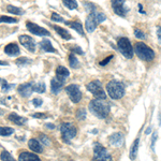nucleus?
I'll use <instances>...</instances> for the list:
<instances>
[{
    "label": "nucleus",
    "mask_w": 161,
    "mask_h": 161,
    "mask_svg": "<svg viewBox=\"0 0 161 161\" xmlns=\"http://www.w3.org/2000/svg\"><path fill=\"white\" fill-rule=\"evenodd\" d=\"M89 110L98 118H106L110 114V104L102 99H94L89 102Z\"/></svg>",
    "instance_id": "1"
},
{
    "label": "nucleus",
    "mask_w": 161,
    "mask_h": 161,
    "mask_svg": "<svg viewBox=\"0 0 161 161\" xmlns=\"http://www.w3.org/2000/svg\"><path fill=\"white\" fill-rule=\"evenodd\" d=\"M133 52L137 54L140 59L144 60V61H152L154 60L155 55H156L154 50L143 42H137L133 47Z\"/></svg>",
    "instance_id": "2"
},
{
    "label": "nucleus",
    "mask_w": 161,
    "mask_h": 161,
    "mask_svg": "<svg viewBox=\"0 0 161 161\" xmlns=\"http://www.w3.org/2000/svg\"><path fill=\"white\" fill-rule=\"evenodd\" d=\"M106 92L112 99L118 100L123 98L125 95V86L123 83L117 82V81H111L106 84Z\"/></svg>",
    "instance_id": "3"
},
{
    "label": "nucleus",
    "mask_w": 161,
    "mask_h": 161,
    "mask_svg": "<svg viewBox=\"0 0 161 161\" xmlns=\"http://www.w3.org/2000/svg\"><path fill=\"white\" fill-rule=\"evenodd\" d=\"M117 46H118V50L120 51V53L123 54L126 58H131L133 57V46L131 45V42L128 38L126 37H121V38L118 39V42H117Z\"/></svg>",
    "instance_id": "4"
},
{
    "label": "nucleus",
    "mask_w": 161,
    "mask_h": 161,
    "mask_svg": "<svg viewBox=\"0 0 161 161\" xmlns=\"http://www.w3.org/2000/svg\"><path fill=\"white\" fill-rule=\"evenodd\" d=\"M87 89L89 92H92L96 99H102V100H105L106 98V94L104 92L103 87H102V84L100 81H92V82L88 83L87 84Z\"/></svg>",
    "instance_id": "5"
},
{
    "label": "nucleus",
    "mask_w": 161,
    "mask_h": 161,
    "mask_svg": "<svg viewBox=\"0 0 161 161\" xmlns=\"http://www.w3.org/2000/svg\"><path fill=\"white\" fill-rule=\"evenodd\" d=\"M92 161H113L111 155L101 144H95L94 147V159Z\"/></svg>",
    "instance_id": "6"
},
{
    "label": "nucleus",
    "mask_w": 161,
    "mask_h": 161,
    "mask_svg": "<svg viewBox=\"0 0 161 161\" xmlns=\"http://www.w3.org/2000/svg\"><path fill=\"white\" fill-rule=\"evenodd\" d=\"M60 131H61V137L65 142H69L70 140L76 135V128L70 123H63L60 126Z\"/></svg>",
    "instance_id": "7"
},
{
    "label": "nucleus",
    "mask_w": 161,
    "mask_h": 161,
    "mask_svg": "<svg viewBox=\"0 0 161 161\" xmlns=\"http://www.w3.org/2000/svg\"><path fill=\"white\" fill-rule=\"evenodd\" d=\"M125 1L126 0H111V5L114 12L121 17H125L129 12V9L125 5Z\"/></svg>",
    "instance_id": "8"
},
{
    "label": "nucleus",
    "mask_w": 161,
    "mask_h": 161,
    "mask_svg": "<svg viewBox=\"0 0 161 161\" xmlns=\"http://www.w3.org/2000/svg\"><path fill=\"white\" fill-rule=\"evenodd\" d=\"M66 92L69 95V98L71 99V101L77 103V102L81 101L82 99V92L79 90V87L75 84L69 85L68 87H66Z\"/></svg>",
    "instance_id": "9"
},
{
    "label": "nucleus",
    "mask_w": 161,
    "mask_h": 161,
    "mask_svg": "<svg viewBox=\"0 0 161 161\" xmlns=\"http://www.w3.org/2000/svg\"><path fill=\"white\" fill-rule=\"evenodd\" d=\"M27 29H28L29 31L31 32V34H36V36H40V37H44V36H51L50 31H47L46 29H44L43 27H40L39 25L34 24V23L31 22H28L26 24Z\"/></svg>",
    "instance_id": "10"
},
{
    "label": "nucleus",
    "mask_w": 161,
    "mask_h": 161,
    "mask_svg": "<svg viewBox=\"0 0 161 161\" xmlns=\"http://www.w3.org/2000/svg\"><path fill=\"white\" fill-rule=\"evenodd\" d=\"M19 43L31 53H34V51H36V43H34V40L31 37L25 36V34L19 37Z\"/></svg>",
    "instance_id": "11"
},
{
    "label": "nucleus",
    "mask_w": 161,
    "mask_h": 161,
    "mask_svg": "<svg viewBox=\"0 0 161 161\" xmlns=\"http://www.w3.org/2000/svg\"><path fill=\"white\" fill-rule=\"evenodd\" d=\"M17 92L22 97H30V95L34 92V84L32 83H25V84L19 85L17 88Z\"/></svg>",
    "instance_id": "12"
},
{
    "label": "nucleus",
    "mask_w": 161,
    "mask_h": 161,
    "mask_svg": "<svg viewBox=\"0 0 161 161\" xmlns=\"http://www.w3.org/2000/svg\"><path fill=\"white\" fill-rule=\"evenodd\" d=\"M108 141H110V144L113 145V146H116V147H120L124 145V141H125V137H124V134L120 132H115L113 133V134L111 135L110 139H108Z\"/></svg>",
    "instance_id": "13"
},
{
    "label": "nucleus",
    "mask_w": 161,
    "mask_h": 161,
    "mask_svg": "<svg viewBox=\"0 0 161 161\" xmlns=\"http://www.w3.org/2000/svg\"><path fill=\"white\" fill-rule=\"evenodd\" d=\"M97 25H98V23H97L96 17H95V11H94V12L89 13L88 17L86 18V30L92 34V32L95 31Z\"/></svg>",
    "instance_id": "14"
},
{
    "label": "nucleus",
    "mask_w": 161,
    "mask_h": 161,
    "mask_svg": "<svg viewBox=\"0 0 161 161\" xmlns=\"http://www.w3.org/2000/svg\"><path fill=\"white\" fill-rule=\"evenodd\" d=\"M63 84H65V81H61V79H57V77L55 76L54 79H52V81H51V92H53V94L57 95L58 92L61 90Z\"/></svg>",
    "instance_id": "15"
},
{
    "label": "nucleus",
    "mask_w": 161,
    "mask_h": 161,
    "mask_svg": "<svg viewBox=\"0 0 161 161\" xmlns=\"http://www.w3.org/2000/svg\"><path fill=\"white\" fill-rule=\"evenodd\" d=\"M18 160L19 161H41L37 155L28 152H24L22 154H19Z\"/></svg>",
    "instance_id": "16"
},
{
    "label": "nucleus",
    "mask_w": 161,
    "mask_h": 161,
    "mask_svg": "<svg viewBox=\"0 0 161 161\" xmlns=\"http://www.w3.org/2000/svg\"><path fill=\"white\" fill-rule=\"evenodd\" d=\"M69 75H70V72L67 68L63 67V66L57 67V69H56V77L57 79H61V81H65Z\"/></svg>",
    "instance_id": "17"
},
{
    "label": "nucleus",
    "mask_w": 161,
    "mask_h": 161,
    "mask_svg": "<svg viewBox=\"0 0 161 161\" xmlns=\"http://www.w3.org/2000/svg\"><path fill=\"white\" fill-rule=\"evenodd\" d=\"M5 53L10 56H16L17 54H19V47L17 46V44L10 43L5 47Z\"/></svg>",
    "instance_id": "18"
},
{
    "label": "nucleus",
    "mask_w": 161,
    "mask_h": 161,
    "mask_svg": "<svg viewBox=\"0 0 161 161\" xmlns=\"http://www.w3.org/2000/svg\"><path fill=\"white\" fill-rule=\"evenodd\" d=\"M65 23L67 26H69V27H71L72 29H74L75 31H77L79 32L81 36H84V29H83V26H82V24L79 22H77V21H75V22H63Z\"/></svg>",
    "instance_id": "19"
},
{
    "label": "nucleus",
    "mask_w": 161,
    "mask_h": 161,
    "mask_svg": "<svg viewBox=\"0 0 161 161\" xmlns=\"http://www.w3.org/2000/svg\"><path fill=\"white\" fill-rule=\"evenodd\" d=\"M139 144H140V137H137L134 140V142L133 144L131 145V148H130V152H129V156L131 160H134L137 158V149H139Z\"/></svg>",
    "instance_id": "20"
},
{
    "label": "nucleus",
    "mask_w": 161,
    "mask_h": 161,
    "mask_svg": "<svg viewBox=\"0 0 161 161\" xmlns=\"http://www.w3.org/2000/svg\"><path fill=\"white\" fill-rule=\"evenodd\" d=\"M9 119L11 120L12 123L16 124V125H18V126L24 125V124L27 121L26 118L22 117V116H19V115H17L16 113H11V114H10V115H9Z\"/></svg>",
    "instance_id": "21"
},
{
    "label": "nucleus",
    "mask_w": 161,
    "mask_h": 161,
    "mask_svg": "<svg viewBox=\"0 0 161 161\" xmlns=\"http://www.w3.org/2000/svg\"><path fill=\"white\" fill-rule=\"evenodd\" d=\"M52 27L55 29V31L57 32V34H59L63 39H65V40H70V39H72V36L69 34L68 30H66V29L61 28V27H59V26H55V25H53Z\"/></svg>",
    "instance_id": "22"
},
{
    "label": "nucleus",
    "mask_w": 161,
    "mask_h": 161,
    "mask_svg": "<svg viewBox=\"0 0 161 161\" xmlns=\"http://www.w3.org/2000/svg\"><path fill=\"white\" fill-rule=\"evenodd\" d=\"M28 146H29V148L31 149L32 152L38 153V154L42 153V147H41V145H40V143H39L38 140H34V139L29 140Z\"/></svg>",
    "instance_id": "23"
},
{
    "label": "nucleus",
    "mask_w": 161,
    "mask_h": 161,
    "mask_svg": "<svg viewBox=\"0 0 161 161\" xmlns=\"http://www.w3.org/2000/svg\"><path fill=\"white\" fill-rule=\"evenodd\" d=\"M40 45H41V48L44 52H47V53H54V52H55V48L53 47L51 41L47 40V39H43V40L40 42Z\"/></svg>",
    "instance_id": "24"
},
{
    "label": "nucleus",
    "mask_w": 161,
    "mask_h": 161,
    "mask_svg": "<svg viewBox=\"0 0 161 161\" xmlns=\"http://www.w3.org/2000/svg\"><path fill=\"white\" fill-rule=\"evenodd\" d=\"M63 3L69 10H75L79 7V5H77V2L75 0H63Z\"/></svg>",
    "instance_id": "25"
},
{
    "label": "nucleus",
    "mask_w": 161,
    "mask_h": 161,
    "mask_svg": "<svg viewBox=\"0 0 161 161\" xmlns=\"http://www.w3.org/2000/svg\"><path fill=\"white\" fill-rule=\"evenodd\" d=\"M69 65L72 69H76V68L79 66V60H77V58L75 57L73 54H70L69 55Z\"/></svg>",
    "instance_id": "26"
},
{
    "label": "nucleus",
    "mask_w": 161,
    "mask_h": 161,
    "mask_svg": "<svg viewBox=\"0 0 161 161\" xmlns=\"http://www.w3.org/2000/svg\"><path fill=\"white\" fill-rule=\"evenodd\" d=\"M14 132V129L10 127H0V135L2 137H8V135H11Z\"/></svg>",
    "instance_id": "27"
},
{
    "label": "nucleus",
    "mask_w": 161,
    "mask_h": 161,
    "mask_svg": "<svg viewBox=\"0 0 161 161\" xmlns=\"http://www.w3.org/2000/svg\"><path fill=\"white\" fill-rule=\"evenodd\" d=\"M8 11L10 13H12V14H16V15H23L24 14V11L22 9H19V8H16L14 5H8Z\"/></svg>",
    "instance_id": "28"
},
{
    "label": "nucleus",
    "mask_w": 161,
    "mask_h": 161,
    "mask_svg": "<svg viewBox=\"0 0 161 161\" xmlns=\"http://www.w3.org/2000/svg\"><path fill=\"white\" fill-rule=\"evenodd\" d=\"M34 92H39V94H42V92H45V84L43 82H39L36 85H34Z\"/></svg>",
    "instance_id": "29"
},
{
    "label": "nucleus",
    "mask_w": 161,
    "mask_h": 161,
    "mask_svg": "<svg viewBox=\"0 0 161 161\" xmlns=\"http://www.w3.org/2000/svg\"><path fill=\"white\" fill-rule=\"evenodd\" d=\"M1 160L2 161H16L12 156H11V154H9L7 150H3V152L1 153Z\"/></svg>",
    "instance_id": "30"
},
{
    "label": "nucleus",
    "mask_w": 161,
    "mask_h": 161,
    "mask_svg": "<svg viewBox=\"0 0 161 161\" xmlns=\"http://www.w3.org/2000/svg\"><path fill=\"white\" fill-rule=\"evenodd\" d=\"M0 23H9V24H15L17 23L16 18H13V17H9V16H0Z\"/></svg>",
    "instance_id": "31"
},
{
    "label": "nucleus",
    "mask_w": 161,
    "mask_h": 161,
    "mask_svg": "<svg viewBox=\"0 0 161 161\" xmlns=\"http://www.w3.org/2000/svg\"><path fill=\"white\" fill-rule=\"evenodd\" d=\"M0 83H1V89H2V92H8V90H10V89L14 86V85L8 84V83L5 82V79H0Z\"/></svg>",
    "instance_id": "32"
},
{
    "label": "nucleus",
    "mask_w": 161,
    "mask_h": 161,
    "mask_svg": "<svg viewBox=\"0 0 161 161\" xmlns=\"http://www.w3.org/2000/svg\"><path fill=\"white\" fill-rule=\"evenodd\" d=\"M31 63V60L28 59V58L26 57H21L18 58V59H16V61H15V63L18 66H24V65H28V63Z\"/></svg>",
    "instance_id": "33"
},
{
    "label": "nucleus",
    "mask_w": 161,
    "mask_h": 161,
    "mask_svg": "<svg viewBox=\"0 0 161 161\" xmlns=\"http://www.w3.org/2000/svg\"><path fill=\"white\" fill-rule=\"evenodd\" d=\"M76 118L79 120H84L86 118V111L84 108H79L76 112Z\"/></svg>",
    "instance_id": "34"
},
{
    "label": "nucleus",
    "mask_w": 161,
    "mask_h": 161,
    "mask_svg": "<svg viewBox=\"0 0 161 161\" xmlns=\"http://www.w3.org/2000/svg\"><path fill=\"white\" fill-rule=\"evenodd\" d=\"M70 51L73 52V53H77L79 54V55H84V52H83V50L79 46L77 45H70Z\"/></svg>",
    "instance_id": "35"
},
{
    "label": "nucleus",
    "mask_w": 161,
    "mask_h": 161,
    "mask_svg": "<svg viewBox=\"0 0 161 161\" xmlns=\"http://www.w3.org/2000/svg\"><path fill=\"white\" fill-rule=\"evenodd\" d=\"M39 139H40V141H41L43 144H45V145H50V144H51V142H50L51 140H50V137H46L45 134H40V135H39Z\"/></svg>",
    "instance_id": "36"
},
{
    "label": "nucleus",
    "mask_w": 161,
    "mask_h": 161,
    "mask_svg": "<svg viewBox=\"0 0 161 161\" xmlns=\"http://www.w3.org/2000/svg\"><path fill=\"white\" fill-rule=\"evenodd\" d=\"M84 7L86 8L87 10H88L89 13L96 11V5H94L92 3H90V2H84Z\"/></svg>",
    "instance_id": "37"
},
{
    "label": "nucleus",
    "mask_w": 161,
    "mask_h": 161,
    "mask_svg": "<svg viewBox=\"0 0 161 161\" xmlns=\"http://www.w3.org/2000/svg\"><path fill=\"white\" fill-rule=\"evenodd\" d=\"M52 21H54V22H65V19L63 18V17L60 16V15H58L57 13L54 12L53 14H52Z\"/></svg>",
    "instance_id": "38"
},
{
    "label": "nucleus",
    "mask_w": 161,
    "mask_h": 161,
    "mask_svg": "<svg viewBox=\"0 0 161 161\" xmlns=\"http://www.w3.org/2000/svg\"><path fill=\"white\" fill-rule=\"evenodd\" d=\"M134 36H135V38H137V39H145V34L143 31H141L140 29H135L134 30Z\"/></svg>",
    "instance_id": "39"
},
{
    "label": "nucleus",
    "mask_w": 161,
    "mask_h": 161,
    "mask_svg": "<svg viewBox=\"0 0 161 161\" xmlns=\"http://www.w3.org/2000/svg\"><path fill=\"white\" fill-rule=\"evenodd\" d=\"M157 139H158V132H157V131H155V133L153 134V137H152V144H150L153 152H155V144H156Z\"/></svg>",
    "instance_id": "40"
},
{
    "label": "nucleus",
    "mask_w": 161,
    "mask_h": 161,
    "mask_svg": "<svg viewBox=\"0 0 161 161\" xmlns=\"http://www.w3.org/2000/svg\"><path fill=\"white\" fill-rule=\"evenodd\" d=\"M112 58H113V55H110L108 58H105L104 60L100 61V66H106V65H108V63L111 61V59H112Z\"/></svg>",
    "instance_id": "41"
},
{
    "label": "nucleus",
    "mask_w": 161,
    "mask_h": 161,
    "mask_svg": "<svg viewBox=\"0 0 161 161\" xmlns=\"http://www.w3.org/2000/svg\"><path fill=\"white\" fill-rule=\"evenodd\" d=\"M32 117L34 118H46L47 116L43 113H34V114H32Z\"/></svg>",
    "instance_id": "42"
},
{
    "label": "nucleus",
    "mask_w": 161,
    "mask_h": 161,
    "mask_svg": "<svg viewBox=\"0 0 161 161\" xmlns=\"http://www.w3.org/2000/svg\"><path fill=\"white\" fill-rule=\"evenodd\" d=\"M32 103L34 104V106H40L42 104V100L40 98H36L32 100Z\"/></svg>",
    "instance_id": "43"
},
{
    "label": "nucleus",
    "mask_w": 161,
    "mask_h": 161,
    "mask_svg": "<svg viewBox=\"0 0 161 161\" xmlns=\"http://www.w3.org/2000/svg\"><path fill=\"white\" fill-rule=\"evenodd\" d=\"M157 37H158L159 42L161 43V27H158V29H157Z\"/></svg>",
    "instance_id": "44"
},
{
    "label": "nucleus",
    "mask_w": 161,
    "mask_h": 161,
    "mask_svg": "<svg viewBox=\"0 0 161 161\" xmlns=\"http://www.w3.org/2000/svg\"><path fill=\"white\" fill-rule=\"evenodd\" d=\"M150 132H152V127L149 126V127L146 129V131H145V134H149V133H150Z\"/></svg>",
    "instance_id": "45"
},
{
    "label": "nucleus",
    "mask_w": 161,
    "mask_h": 161,
    "mask_svg": "<svg viewBox=\"0 0 161 161\" xmlns=\"http://www.w3.org/2000/svg\"><path fill=\"white\" fill-rule=\"evenodd\" d=\"M46 127L50 128V129H54V128H55V126H54V125H48V124H47V125H46Z\"/></svg>",
    "instance_id": "46"
},
{
    "label": "nucleus",
    "mask_w": 161,
    "mask_h": 161,
    "mask_svg": "<svg viewBox=\"0 0 161 161\" xmlns=\"http://www.w3.org/2000/svg\"><path fill=\"white\" fill-rule=\"evenodd\" d=\"M8 63H5V61H1V60H0V66H7Z\"/></svg>",
    "instance_id": "47"
},
{
    "label": "nucleus",
    "mask_w": 161,
    "mask_h": 161,
    "mask_svg": "<svg viewBox=\"0 0 161 161\" xmlns=\"http://www.w3.org/2000/svg\"><path fill=\"white\" fill-rule=\"evenodd\" d=\"M5 113V112H3V111H0V114H3Z\"/></svg>",
    "instance_id": "48"
},
{
    "label": "nucleus",
    "mask_w": 161,
    "mask_h": 161,
    "mask_svg": "<svg viewBox=\"0 0 161 161\" xmlns=\"http://www.w3.org/2000/svg\"><path fill=\"white\" fill-rule=\"evenodd\" d=\"M71 161H73V160H71Z\"/></svg>",
    "instance_id": "49"
}]
</instances>
